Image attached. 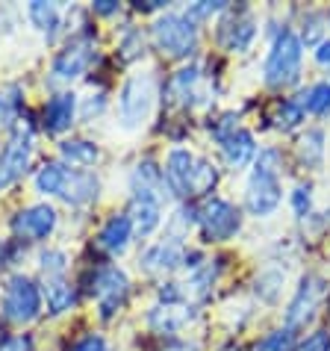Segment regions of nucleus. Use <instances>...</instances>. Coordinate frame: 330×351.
I'll use <instances>...</instances> for the list:
<instances>
[{
  "label": "nucleus",
  "mask_w": 330,
  "mask_h": 351,
  "mask_svg": "<svg viewBox=\"0 0 330 351\" xmlns=\"http://www.w3.org/2000/svg\"><path fill=\"white\" fill-rule=\"evenodd\" d=\"M56 228V210L51 204H36V207H27L21 210L18 216L12 219V230L18 239H27V242H38V239H47Z\"/></svg>",
  "instance_id": "nucleus-11"
},
{
  "label": "nucleus",
  "mask_w": 330,
  "mask_h": 351,
  "mask_svg": "<svg viewBox=\"0 0 330 351\" xmlns=\"http://www.w3.org/2000/svg\"><path fill=\"white\" fill-rule=\"evenodd\" d=\"M195 165H198V157L189 148H171L168 157H165V169H162L165 186H168L174 195H180V198H189Z\"/></svg>",
  "instance_id": "nucleus-12"
},
{
  "label": "nucleus",
  "mask_w": 330,
  "mask_h": 351,
  "mask_svg": "<svg viewBox=\"0 0 330 351\" xmlns=\"http://www.w3.org/2000/svg\"><path fill=\"white\" fill-rule=\"evenodd\" d=\"M218 183V169L207 160H198L195 174H192V195H210Z\"/></svg>",
  "instance_id": "nucleus-29"
},
{
  "label": "nucleus",
  "mask_w": 330,
  "mask_h": 351,
  "mask_svg": "<svg viewBox=\"0 0 330 351\" xmlns=\"http://www.w3.org/2000/svg\"><path fill=\"white\" fill-rule=\"evenodd\" d=\"M94 12L112 15V12H118V3H112V0H101V3H94Z\"/></svg>",
  "instance_id": "nucleus-42"
},
{
  "label": "nucleus",
  "mask_w": 330,
  "mask_h": 351,
  "mask_svg": "<svg viewBox=\"0 0 330 351\" xmlns=\"http://www.w3.org/2000/svg\"><path fill=\"white\" fill-rule=\"evenodd\" d=\"M183 260H186L183 242L180 239H162V242H157V245H151L148 251H144L142 260H139V266L148 271V275H160V271L177 269Z\"/></svg>",
  "instance_id": "nucleus-13"
},
{
  "label": "nucleus",
  "mask_w": 330,
  "mask_h": 351,
  "mask_svg": "<svg viewBox=\"0 0 330 351\" xmlns=\"http://www.w3.org/2000/svg\"><path fill=\"white\" fill-rule=\"evenodd\" d=\"M301 65H304L301 36L292 30H280L266 56V83L271 89H289L301 80Z\"/></svg>",
  "instance_id": "nucleus-2"
},
{
  "label": "nucleus",
  "mask_w": 330,
  "mask_h": 351,
  "mask_svg": "<svg viewBox=\"0 0 330 351\" xmlns=\"http://www.w3.org/2000/svg\"><path fill=\"white\" fill-rule=\"evenodd\" d=\"M201 83V68L198 65H186L168 80V97L174 104H189L195 97V89Z\"/></svg>",
  "instance_id": "nucleus-21"
},
{
  "label": "nucleus",
  "mask_w": 330,
  "mask_h": 351,
  "mask_svg": "<svg viewBox=\"0 0 330 351\" xmlns=\"http://www.w3.org/2000/svg\"><path fill=\"white\" fill-rule=\"evenodd\" d=\"M42 271H45V278H62L65 275V254L62 251H47L42 257Z\"/></svg>",
  "instance_id": "nucleus-37"
},
{
  "label": "nucleus",
  "mask_w": 330,
  "mask_h": 351,
  "mask_svg": "<svg viewBox=\"0 0 330 351\" xmlns=\"http://www.w3.org/2000/svg\"><path fill=\"white\" fill-rule=\"evenodd\" d=\"M0 254H3V248H0Z\"/></svg>",
  "instance_id": "nucleus-45"
},
{
  "label": "nucleus",
  "mask_w": 330,
  "mask_h": 351,
  "mask_svg": "<svg viewBox=\"0 0 330 351\" xmlns=\"http://www.w3.org/2000/svg\"><path fill=\"white\" fill-rule=\"evenodd\" d=\"M304 104L301 101H280L277 104V110H275V128L277 130H283V133H289V130H295V128H301V121H304Z\"/></svg>",
  "instance_id": "nucleus-27"
},
{
  "label": "nucleus",
  "mask_w": 330,
  "mask_h": 351,
  "mask_svg": "<svg viewBox=\"0 0 330 351\" xmlns=\"http://www.w3.org/2000/svg\"><path fill=\"white\" fill-rule=\"evenodd\" d=\"M94 298H98V310L103 319H110L115 310L124 304L130 292V280L118 266H103L98 275H94Z\"/></svg>",
  "instance_id": "nucleus-10"
},
{
  "label": "nucleus",
  "mask_w": 330,
  "mask_h": 351,
  "mask_svg": "<svg viewBox=\"0 0 330 351\" xmlns=\"http://www.w3.org/2000/svg\"><path fill=\"white\" fill-rule=\"evenodd\" d=\"M74 110H77V97L71 92H62L51 97V101L45 104V130L47 133H62L71 128L74 121Z\"/></svg>",
  "instance_id": "nucleus-18"
},
{
  "label": "nucleus",
  "mask_w": 330,
  "mask_h": 351,
  "mask_svg": "<svg viewBox=\"0 0 330 351\" xmlns=\"http://www.w3.org/2000/svg\"><path fill=\"white\" fill-rule=\"evenodd\" d=\"M27 15H30V21L47 36H53L56 27H60V9H56L53 3H42V0H36V3L27 6Z\"/></svg>",
  "instance_id": "nucleus-26"
},
{
  "label": "nucleus",
  "mask_w": 330,
  "mask_h": 351,
  "mask_svg": "<svg viewBox=\"0 0 330 351\" xmlns=\"http://www.w3.org/2000/svg\"><path fill=\"white\" fill-rule=\"evenodd\" d=\"M327 295H330V284L322 275H304L292 301H289V307H286V328L289 330L307 328L309 322H313L318 304H322Z\"/></svg>",
  "instance_id": "nucleus-5"
},
{
  "label": "nucleus",
  "mask_w": 330,
  "mask_h": 351,
  "mask_svg": "<svg viewBox=\"0 0 330 351\" xmlns=\"http://www.w3.org/2000/svg\"><path fill=\"white\" fill-rule=\"evenodd\" d=\"M254 351H295V330H289L286 325L268 334L254 346Z\"/></svg>",
  "instance_id": "nucleus-30"
},
{
  "label": "nucleus",
  "mask_w": 330,
  "mask_h": 351,
  "mask_svg": "<svg viewBox=\"0 0 330 351\" xmlns=\"http://www.w3.org/2000/svg\"><path fill=\"white\" fill-rule=\"evenodd\" d=\"M327 21H330V12H327Z\"/></svg>",
  "instance_id": "nucleus-44"
},
{
  "label": "nucleus",
  "mask_w": 330,
  "mask_h": 351,
  "mask_svg": "<svg viewBox=\"0 0 330 351\" xmlns=\"http://www.w3.org/2000/svg\"><path fill=\"white\" fill-rule=\"evenodd\" d=\"M162 351H198V346H192V343H168Z\"/></svg>",
  "instance_id": "nucleus-43"
},
{
  "label": "nucleus",
  "mask_w": 330,
  "mask_h": 351,
  "mask_svg": "<svg viewBox=\"0 0 330 351\" xmlns=\"http://www.w3.org/2000/svg\"><path fill=\"white\" fill-rule=\"evenodd\" d=\"M225 3H198V6H189L186 9V15L192 18V21H201V18H210V15H216V12H225Z\"/></svg>",
  "instance_id": "nucleus-39"
},
{
  "label": "nucleus",
  "mask_w": 330,
  "mask_h": 351,
  "mask_svg": "<svg viewBox=\"0 0 330 351\" xmlns=\"http://www.w3.org/2000/svg\"><path fill=\"white\" fill-rule=\"evenodd\" d=\"M280 169H283V154L277 148H263L257 154L245 183V210L251 216L266 219L280 207V201H283Z\"/></svg>",
  "instance_id": "nucleus-1"
},
{
  "label": "nucleus",
  "mask_w": 330,
  "mask_h": 351,
  "mask_svg": "<svg viewBox=\"0 0 330 351\" xmlns=\"http://www.w3.org/2000/svg\"><path fill=\"white\" fill-rule=\"evenodd\" d=\"M153 77L151 74H136L124 83L121 97H118V112H121V124L124 128H142L151 115L153 106Z\"/></svg>",
  "instance_id": "nucleus-6"
},
{
  "label": "nucleus",
  "mask_w": 330,
  "mask_h": 351,
  "mask_svg": "<svg viewBox=\"0 0 330 351\" xmlns=\"http://www.w3.org/2000/svg\"><path fill=\"white\" fill-rule=\"evenodd\" d=\"M254 38H257V18H254L251 9H236V12H227V18L218 27V42L230 53L251 51Z\"/></svg>",
  "instance_id": "nucleus-9"
},
{
  "label": "nucleus",
  "mask_w": 330,
  "mask_h": 351,
  "mask_svg": "<svg viewBox=\"0 0 330 351\" xmlns=\"http://www.w3.org/2000/svg\"><path fill=\"white\" fill-rule=\"evenodd\" d=\"M60 157L71 165H94L98 160V145L86 139H68L60 145Z\"/></svg>",
  "instance_id": "nucleus-24"
},
{
  "label": "nucleus",
  "mask_w": 330,
  "mask_h": 351,
  "mask_svg": "<svg viewBox=\"0 0 330 351\" xmlns=\"http://www.w3.org/2000/svg\"><path fill=\"white\" fill-rule=\"evenodd\" d=\"M98 189H101V180L94 178L92 171L68 169L60 198H62V201H68V204H74V207H83V204H89V201L98 198Z\"/></svg>",
  "instance_id": "nucleus-16"
},
{
  "label": "nucleus",
  "mask_w": 330,
  "mask_h": 351,
  "mask_svg": "<svg viewBox=\"0 0 330 351\" xmlns=\"http://www.w3.org/2000/svg\"><path fill=\"white\" fill-rule=\"evenodd\" d=\"M89 62H92V45L89 42H71L53 60L51 74H53V80H74V77H80L86 68H89Z\"/></svg>",
  "instance_id": "nucleus-14"
},
{
  "label": "nucleus",
  "mask_w": 330,
  "mask_h": 351,
  "mask_svg": "<svg viewBox=\"0 0 330 351\" xmlns=\"http://www.w3.org/2000/svg\"><path fill=\"white\" fill-rule=\"evenodd\" d=\"M18 106H21V92H18V86H6V89H0V124H9L15 119Z\"/></svg>",
  "instance_id": "nucleus-33"
},
{
  "label": "nucleus",
  "mask_w": 330,
  "mask_h": 351,
  "mask_svg": "<svg viewBox=\"0 0 330 351\" xmlns=\"http://www.w3.org/2000/svg\"><path fill=\"white\" fill-rule=\"evenodd\" d=\"M295 351H330V330L318 328L313 334H307L301 343H295Z\"/></svg>",
  "instance_id": "nucleus-35"
},
{
  "label": "nucleus",
  "mask_w": 330,
  "mask_h": 351,
  "mask_svg": "<svg viewBox=\"0 0 330 351\" xmlns=\"http://www.w3.org/2000/svg\"><path fill=\"white\" fill-rule=\"evenodd\" d=\"M325 21H327V15H316V12H309L304 18V33H301V45H307V47H318L325 42L322 33H325Z\"/></svg>",
  "instance_id": "nucleus-32"
},
{
  "label": "nucleus",
  "mask_w": 330,
  "mask_h": 351,
  "mask_svg": "<svg viewBox=\"0 0 330 351\" xmlns=\"http://www.w3.org/2000/svg\"><path fill=\"white\" fill-rule=\"evenodd\" d=\"M30 154H33V130L18 128L9 136L3 154H0V192L24 178L27 165H30Z\"/></svg>",
  "instance_id": "nucleus-8"
},
{
  "label": "nucleus",
  "mask_w": 330,
  "mask_h": 351,
  "mask_svg": "<svg viewBox=\"0 0 330 351\" xmlns=\"http://www.w3.org/2000/svg\"><path fill=\"white\" fill-rule=\"evenodd\" d=\"M45 295H47V307L51 313H65L74 304V287L62 278H45Z\"/></svg>",
  "instance_id": "nucleus-22"
},
{
  "label": "nucleus",
  "mask_w": 330,
  "mask_h": 351,
  "mask_svg": "<svg viewBox=\"0 0 330 351\" xmlns=\"http://www.w3.org/2000/svg\"><path fill=\"white\" fill-rule=\"evenodd\" d=\"M127 219L133 224V233L148 237V233L157 230L160 221H162V201L160 198H130Z\"/></svg>",
  "instance_id": "nucleus-17"
},
{
  "label": "nucleus",
  "mask_w": 330,
  "mask_h": 351,
  "mask_svg": "<svg viewBox=\"0 0 330 351\" xmlns=\"http://www.w3.org/2000/svg\"><path fill=\"white\" fill-rule=\"evenodd\" d=\"M65 174H68L65 162H45L36 174V189L42 195H60L62 183H65Z\"/></svg>",
  "instance_id": "nucleus-25"
},
{
  "label": "nucleus",
  "mask_w": 330,
  "mask_h": 351,
  "mask_svg": "<svg viewBox=\"0 0 330 351\" xmlns=\"http://www.w3.org/2000/svg\"><path fill=\"white\" fill-rule=\"evenodd\" d=\"M121 56L124 60H139V56L144 53V38H142V33L139 30H127V36H124V42H121Z\"/></svg>",
  "instance_id": "nucleus-36"
},
{
  "label": "nucleus",
  "mask_w": 330,
  "mask_h": 351,
  "mask_svg": "<svg viewBox=\"0 0 330 351\" xmlns=\"http://www.w3.org/2000/svg\"><path fill=\"white\" fill-rule=\"evenodd\" d=\"M192 319V313L183 304H157L148 313V325L162 337H171Z\"/></svg>",
  "instance_id": "nucleus-20"
},
{
  "label": "nucleus",
  "mask_w": 330,
  "mask_h": 351,
  "mask_svg": "<svg viewBox=\"0 0 330 351\" xmlns=\"http://www.w3.org/2000/svg\"><path fill=\"white\" fill-rule=\"evenodd\" d=\"M68 351H110V346H106V339L98 337V334H86V337L77 339Z\"/></svg>",
  "instance_id": "nucleus-38"
},
{
  "label": "nucleus",
  "mask_w": 330,
  "mask_h": 351,
  "mask_svg": "<svg viewBox=\"0 0 330 351\" xmlns=\"http://www.w3.org/2000/svg\"><path fill=\"white\" fill-rule=\"evenodd\" d=\"M283 271H263L257 280V295H263L266 301H277L283 292Z\"/></svg>",
  "instance_id": "nucleus-31"
},
{
  "label": "nucleus",
  "mask_w": 330,
  "mask_h": 351,
  "mask_svg": "<svg viewBox=\"0 0 330 351\" xmlns=\"http://www.w3.org/2000/svg\"><path fill=\"white\" fill-rule=\"evenodd\" d=\"M130 239H133V224L127 219V213L124 216H112L98 233V245L103 251H110V254H124Z\"/></svg>",
  "instance_id": "nucleus-19"
},
{
  "label": "nucleus",
  "mask_w": 330,
  "mask_h": 351,
  "mask_svg": "<svg viewBox=\"0 0 330 351\" xmlns=\"http://www.w3.org/2000/svg\"><path fill=\"white\" fill-rule=\"evenodd\" d=\"M198 228L203 242H227L242 230V210L227 198H210L198 210Z\"/></svg>",
  "instance_id": "nucleus-4"
},
{
  "label": "nucleus",
  "mask_w": 330,
  "mask_h": 351,
  "mask_svg": "<svg viewBox=\"0 0 330 351\" xmlns=\"http://www.w3.org/2000/svg\"><path fill=\"white\" fill-rule=\"evenodd\" d=\"M316 62H318V65H330V38H325V42L318 45V51H316Z\"/></svg>",
  "instance_id": "nucleus-41"
},
{
  "label": "nucleus",
  "mask_w": 330,
  "mask_h": 351,
  "mask_svg": "<svg viewBox=\"0 0 330 351\" xmlns=\"http://www.w3.org/2000/svg\"><path fill=\"white\" fill-rule=\"evenodd\" d=\"M292 210L298 219H309V213H313V183H301V186H295L292 192Z\"/></svg>",
  "instance_id": "nucleus-34"
},
{
  "label": "nucleus",
  "mask_w": 330,
  "mask_h": 351,
  "mask_svg": "<svg viewBox=\"0 0 330 351\" xmlns=\"http://www.w3.org/2000/svg\"><path fill=\"white\" fill-rule=\"evenodd\" d=\"M301 104H304V112L309 115H330V80L309 86V92L304 95Z\"/></svg>",
  "instance_id": "nucleus-28"
},
{
  "label": "nucleus",
  "mask_w": 330,
  "mask_h": 351,
  "mask_svg": "<svg viewBox=\"0 0 330 351\" xmlns=\"http://www.w3.org/2000/svg\"><path fill=\"white\" fill-rule=\"evenodd\" d=\"M153 42L165 56L183 60V56L195 53L198 47V24L186 12H168L157 18V24H153Z\"/></svg>",
  "instance_id": "nucleus-3"
},
{
  "label": "nucleus",
  "mask_w": 330,
  "mask_h": 351,
  "mask_svg": "<svg viewBox=\"0 0 330 351\" xmlns=\"http://www.w3.org/2000/svg\"><path fill=\"white\" fill-rule=\"evenodd\" d=\"M0 351H33V339L27 334H15V337H6L0 343Z\"/></svg>",
  "instance_id": "nucleus-40"
},
{
  "label": "nucleus",
  "mask_w": 330,
  "mask_h": 351,
  "mask_svg": "<svg viewBox=\"0 0 330 351\" xmlns=\"http://www.w3.org/2000/svg\"><path fill=\"white\" fill-rule=\"evenodd\" d=\"M218 145H221V154H225V162L230 169H245V165L257 160V139H254V133L245 128H236Z\"/></svg>",
  "instance_id": "nucleus-15"
},
{
  "label": "nucleus",
  "mask_w": 330,
  "mask_h": 351,
  "mask_svg": "<svg viewBox=\"0 0 330 351\" xmlns=\"http://www.w3.org/2000/svg\"><path fill=\"white\" fill-rule=\"evenodd\" d=\"M298 157L301 162L307 165V169H313V165H322L325 160V133L322 130H307L304 136L298 139Z\"/></svg>",
  "instance_id": "nucleus-23"
},
{
  "label": "nucleus",
  "mask_w": 330,
  "mask_h": 351,
  "mask_svg": "<svg viewBox=\"0 0 330 351\" xmlns=\"http://www.w3.org/2000/svg\"><path fill=\"white\" fill-rule=\"evenodd\" d=\"M38 310H42V292H38V287L30 278L15 275L3 292V316L9 322H15V325H24V322H33L38 316Z\"/></svg>",
  "instance_id": "nucleus-7"
}]
</instances>
